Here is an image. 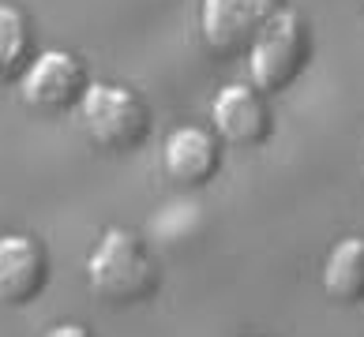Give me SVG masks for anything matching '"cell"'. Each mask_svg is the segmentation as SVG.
Masks as SVG:
<instances>
[{"label": "cell", "mask_w": 364, "mask_h": 337, "mask_svg": "<svg viewBox=\"0 0 364 337\" xmlns=\"http://www.w3.org/2000/svg\"><path fill=\"white\" fill-rule=\"evenodd\" d=\"M87 274H90V289L105 304H120V307L139 304L146 296H154L158 289L154 255L128 228H109L98 240V248H94L90 263H87Z\"/></svg>", "instance_id": "obj_1"}, {"label": "cell", "mask_w": 364, "mask_h": 337, "mask_svg": "<svg viewBox=\"0 0 364 337\" xmlns=\"http://www.w3.org/2000/svg\"><path fill=\"white\" fill-rule=\"evenodd\" d=\"M83 128L102 150L113 154H132L151 139V105H146L136 90L128 87H113V83H90L83 101Z\"/></svg>", "instance_id": "obj_2"}, {"label": "cell", "mask_w": 364, "mask_h": 337, "mask_svg": "<svg viewBox=\"0 0 364 337\" xmlns=\"http://www.w3.org/2000/svg\"><path fill=\"white\" fill-rule=\"evenodd\" d=\"M308 57H312V38H308L304 19L289 8H278L248 49L255 90L282 94L286 87H293L308 67Z\"/></svg>", "instance_id": "obj_3"}, {"label": "cell", "mask_w": 364, "mask_h": 337, "mask_svg": "<svg viewBox=\"0 0 364 337\" xmlns=\"http://www.w3.org/2000/svg\"><path fill=\"white\" fill-rule=\"evenodd\" d=\"M274 0H203L199 26L203 42L210 45L214 57H237L248 53L263 23L274 16Z\"/></svg>", "instance_id": "obj_4"}, {"label": "cell", "mask_w": 364, "mask_h": 337, "mask_svg": "<svg viewBox=\"0 0 364 337\" xmlns=\"http://www.w3.org/2000/svg\"><path fill=\"white\" fill-rule=\"evenodd\" d=\"M90 87L87 67L72 53H42L38 60H31V67L23 72V101L46 113H60L72 109L75 101H83V94Z\"/></svg>", "instance_id": "obj_5"}, {"label": "cell", "mask_w": 364, "mask_h": 337, "mask_svg": "<svg viewBox=\"0 0 364 337\" xmlns=\"http://www.w3.org/2000/svg\"><path fill=\"white\" fill-rule=\"evenodd\" d=\"M49 281V259L46 248L34 236L11 233L0 236V304L23 307L42 296Z\"/></svg>", "instance_id": "obj_6"}, {"label": "cell", "mask_w": 364, "mask_h": 337, "mask_svg": "<svg viewBox=\"0 0 364 337\" xmlns=\"http://www.w3.org/2000/svg\"><path fill=\"white\" fill-rule=\"evenodd\" d=\"M214 128L233 146H263L274 131V116L255 87L233 83L214 98Z\"/></svg>", "instance_id": "obj_7"}, {"label": "cell", "mask_w": 364, "mask_h": 337, "mask_svg": "<svg viewBox=\"0 0 364 337\" xmlns=\"http://www.w3.org/2000/svg\"><path fill=\"white\" fill-rule=\"evenodd\" d=\"M161 165L166 177L181 187H203L214 180V172L222 165L218 139L207 128H177L169 131L166 150H161Z\"/></svg>", "instance_id": "obj_8"}, {"label": "cell", "mask_w": 364, "mask_h": 337, "mask_svg": "<svg viewBox=\"0 0 364 337\" xmlns=\"http://www.w3.org/2000/svg\"><path fill=\"white\" fill-rule=\"evenodd\" d=\"M323 289L331 300L338 304H357L364 296V240L346 236L342 244H334L323 266Z\"/></svg>", "instance_id": "obj_9"}, {"label": "cell", "mask_w": 364, "mask_h": 337, "mask_svg": "<svg viewBox=\"0 0 364 337\" xmlns=\"http://www.w3.org/2000/svg\"><path fill=\"white\" fill-rule=\"evenodd\" d=\"M31 49L34 34L26 16L11 4H0V87L23 79V72L31 67Z\"/></svg>", "instance_id": "obj_10"}, {"label": "cell", "mask_w": 364, "mask_h": 337, "mask_svg": "<svg viewBox=\"0 0 364 337\" xmlns=\"http://www.w3.org/2000/svg\"><path fill=\"white\" fill-rule=\"evenodd\" d=\"M46 337H94L87 326H79V322H60V326H53Z\"/></svg>", "instance_id": "obj_11"}, {"label": "cell", "mask_w": 364, "mask_h": 337, "mask_svg": "<svg viewBox=\"0 0 364 337\" xmlns=\"http://www.w3.org/2000/svg\"><path fill=\"white\" fill-rule=\"evenodd\" d=\"M360 4H364V0H360Z\"/></svg>", "instance_id": "obj_12"}]
</instances>
